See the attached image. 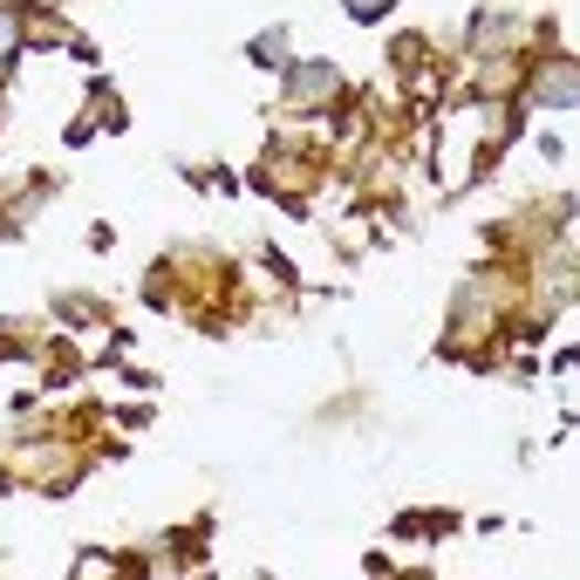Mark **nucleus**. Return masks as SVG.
<instances>
[{
    "mask_svg": "<svg viewBox=\"0 0 580 580\" xmlns=\"http://www.w3.org/2000/svg\"><path fill=\"white\" fill-rule=\"evenodd\" d=\"M14 49H21V14H14V8H0V62H8Z\"/></svg>",
    "mask_w": 580,
    "mask_h": 580,
    "instance_id": "1",
    "label": "nucleus"
},
{
    "mask_svg": "<svg viewBox=\"0 0 580 580\" xmlns=\"http://www.w3.org/2000/svg\"><path fill=\"white\" fill-rule=\"evenodd\" d=\"M294 89H300V96H321V89H328V68H307V75H294Z\"/></svg>",
    "mask_w": 580,
    "mask_h": 580,
    "instance_id": "2",
    "label": "nucleus"
},
{
    "mask_svg": "<svg viewBox=\"0 0 580 580\" xmlns=\"http://www.w3.org/2000/svg\"><path fill=\"white\" fill-rule=\"evenodd\" d=\"M253 55H281V62H287V34H260Z\"/></svg>",
    "mask_w": 580,
    "mask_h": 580,
    "instance_id": "3",
    "label": "nucleus"
},
{
    "mask_svg": "<svg viewBox=\"0 0 580 580\" xmlns=\"http://www.w3.org/2000/svg\"><path fill=\"white\" fill-rule=\"evenodd\" d=\"M382 8H390V0H348V14H356V21H376Z\"/></svg>",
    "mask_w": 580,
    "mask_h": 580,
    "instance_id": "4",
    "label": "nucleus"
}]
</instances>
